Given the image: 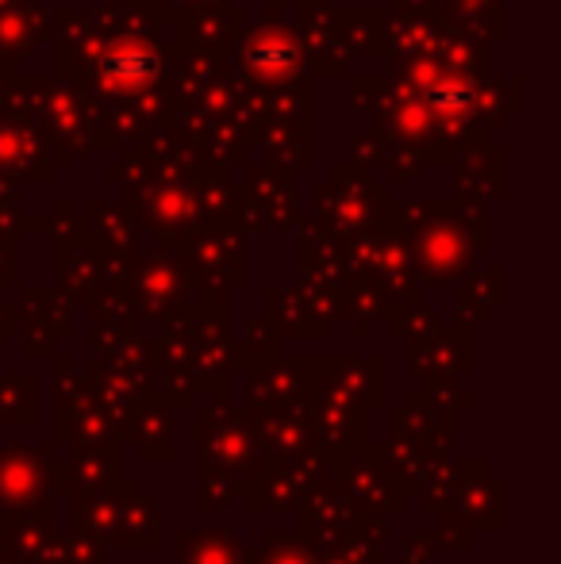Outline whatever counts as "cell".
Segmentation results:
<instances>
[{"mask_svg": "<svg viewBox=\"0 0 561 564\" xmlns=\"http://www.w3.org/2000/svg\"><path fill=\"white\" fill-rule=\"evenodd\" d=\"M54 442L31 446H0V514H28V511H54Z\"/></svg>", "mask_w": 561, "mask_h": 564, "instance_id": "277c9868", "label": "cell"}, {"mask_svg": "<svg viewBox=\"0 0 561 564\" xmlns=\"http://www.w3.org/2000/svg\"><path fill=\"white\" fill-rule=\"evenodd\" d=\"M239 564H255V561H250V553H247V550H242V561H239Z\"/></svg>", "mask_w": 561, "mask_h": 564, "instance_id": "603a6c76", "label": "cell"}, {"mask_svg": "<svg viewBox=\"0 0 561 564\" xmlns=\"http://www.w3.org/2000/svg\"><path fill=\"white\" fill-rule=\"evenodd\" d=\"M247 553L255 564H320V553L300 538V530H266L262 542Z\"/></svg>", "mask_w": 561, "mask_h": 564, "instance_id": "d6986e66", "label": "cell"}, {"mask_svg": "<svg viewBox=\"0 0 561 564\" xmlns=\"http://www.w3.org/2000/svg\"><path fill=\"white\" fill-rule=\"evenodd\" d=\"M0 434H4V426H0ZM0 446H4V442H0Z\"/></svg>", "mask_w": 561, "mask_h": 564, "instance_id": "cb8c5ba5", "label": "cell"}, {"mask_svg": "<svg viewBox=\"0 0 561 564\" xmlns=\"http://www.w3.org/2000/svg\"><path fill=\"white\" fill-rule=\"evenodd\" d=\"M112 545H120V550H158L162 545V514H158L154 499L147 496L142 484L120 491Z\"/></svg>", "mask_w": 561, "mask_h": 564, "instance_id": "4fadbf2b", "label": "cell"}, {"mask_svg": "<svg viewBox=\"0 0 561 564\" xmlns=\"http://www.w3.org/2000/svg\"><path fill=\"white\" fill-rule=\"evenodd\" d=\"M296 514H300V538H304L315 553L338 545L362 519H366V511L346 496L343 484H338L331 473L300 499Z\"/></svg>", "mask_w": 561, "mask_h": 564, "instance_id": "52a82bcc", "label": "cell"}, {"mask_svg": "<svg viewBox=\"0 0 561 564\" xmlns=\"http://www.w3.org/2000/svg\"><path fill=\"white\" fill-rule=\"evenodd\" d=\"M312 419H315V449L327 460L343 457V453H350L354 446H362L369 438V411L362 403L346 400L331 384H323L315 377V361H312Z\"/></svg>", "mask_w": 561, "mask_h": 564, "instance_id": "8992f818", "label": "cell"}, {"mask_svg": "<svg viewBox=\"0 0 561 564\" xmlns=\"http://www.w3.org/2000/svg\"><path fill=\"white\" fill-rule=\"evenodd\" d=\"M139 476L128 473V449H82L69 446V457H54L51 488L54 496H77V491H128L136 488Z\"/></svg>", "mask_w": 561, "mask_h": 564, "instance_id": "5b68a950", "label": "cell"}, {"mask_svg": "<svg viewBox=\"0 0 561 564\" xmlns=\"http://www.w3.org/2000/svg\"><path fill=\"white\" fill-rule=\"evenodd\" d=\"M454 507L473 530L500 534L508 530V480L493 473L488 460H462V484H457Z\"/></svg>", "mask_w": 561, "mask_h": 564, "instance_id": "9c48e42d", "label": "cell"}, {"mask_svg": "<svg viewBox=\"0 0 561 564\" xmlns=\"http://www.w3.org/2000/svg\"><path fill=\"white\" fill-rule=\"evenodd\" d=\"M0 564H15V561H12V557H8V553H4V550H0Z\"/></svg>", "mask_w": 561, "mask_h": 564, "instance_id": "7402d4cb", "label": "cell"}, {"mask_svg": "<svg viewBox=\"0 0 561 564\" xmlns=\"http://www.w3.org/2000/svg\"><path fill=\"white\" fill-rule=\"evenodd\" d=\"M193 434H196V465L193 468H224L250 480L258 460V434L247 408L231 400L193 403Z\"/></svg>", "mask_w": 561, "mask_h": 564, "instance_id": "6da1fadb", "label": "cell"}, {"mask_svg": "<svg viewBox=\"0 0 561 564\" xmlns=\"http://www.w3.org/2000/svg\"><path fill=\"white\" fill-rule=\"evenodd\" d=\"M58 522L54 511H28V514H0V542L15 564H28L54 538Z\"/></svg>", "mask_w": 561, "mask_h": 564, "instance_id": "9a60e30c", "label": "cell"}, {"mask_svg": "<svg viewBox=\"0 0 561 564\" xmlns=\"http://www.w3.org/2000/svg\"><path fill=\"white\" fill-rule=\"evenodd\" d=\"M312 395V361H270L266 369L250 372L247 415H262L281 403Z\"/></svg>", "mask_w": 561, "mask_h": 564, "instance_id": "7c38bea8", "label": "cell"}, {"mask_svg": "<svg viewBox=\"0 0 561 564\" xmlns=\"http://www.w3.org/2000/svg\"><path fill=\"white\" fill-rule=\"evenodd\" d=\"M196 476V491H193V511L196 514H212L219 507H227L231 499L242 496L247 480L239 473H224V468H193Z\"/></svg>", "mask_w": 561, "mask_h": 564, "instance_id": "ac0fdd59", "label": "cell"}, {"mask_svg": "<svg viewBox=\"0 0 561 564\" xmlns=\"http://www.w3.org/2000/svg\"><path fill=\"white\" fill-rule=\"evenodd\" d=\"M331 473V460L320 449H308L300 457H258L250 468V480L242 488L250 514H289L300 507V499Z\"/></svg>", "mask_w": 561, "mask_h": 564, "instance_id": "7a4b0ae2", "label": "cell"}, {"mask_svg": "<svg viewBox=\"0 0 561 564\" xmlns=\"http://www.w3.org/2000/svg\"><path fill=\"white\" fill-rule=\"evenodd\" d=\"M177 564H239L242 534L239 530H177Z\"/></svg>", "mask_w": 561, "mask_h": 564, "instance_id": "5bb4252c", "label": "cell"}, {"mask_svg": "<svg viewBox=\"0 0 561 564\" xmlns=\"http://www.w3.org/2000/svg\"><path fill=\"white\" fill-rule=\"evenodd\" d=\"M39 415V377L8 372L0 377V426H31Z\"/></svg>", "mask_w": 561, "mask_h": 564, "instance_id": "e0dca14e", "label": "cell"}, {"mask_svg": "<svg viewBox=\"0 0 561 564\" xmlns=\"http://www.w3.org/2000/svg\"><path fill=\"white\" fill-rule=\"evenodd\" d=\"M315 377L343 392L346 400L362 403L374 415L385 408V361L381 357H350V361H320Z\"/></svg>", "mask_w": 561, "mask_h": 564, "instance_id": "8fae6325", "label": "cell"}, {"mask_svg": "<svg viewBox=\"0 0 561 564\" xmlns=\"http://www.w3.org/2000/svg\"><path fill=\"white\" fill-rule=\"evenodd\" d=\"M434 534H439V550H473V545H477V530H473L470 522L454 511V507L439 511V527H434Z\"/></svg>", "mask_w": 561, "mask_h": 564, "instance_id": "ffe728a7", "label": "cell"}, {"mask_svg": "<svg viewBox=\"0 0 561 564\" xmlns=\"http://www.w3.org/2000/svg\"><path fill=\"white\" fill-rule=\"evenodd\" d=\"M116 426H120L123 449H136V457L147 460V465L177 460V442H173V434H177V408H170L162 395L147 392L139 400H131V408L123 411Z\"/></svg>", "mask_w": 561, "mask_h": 564, "instance_id": "ba28073f", "label": "cell"}, {"mask_svg": "<svg viewBox=\"0 0 561 564\" xmlns=\"http://www.w3.org/2000/svg\"><path fill=\"white\" fill-rule=\"evenodd\" d=\"M255 419V434H258V457H300V453L315 449V419H312V395L304 400L281 403L270 408Z\"/></svg>", "mask_w": 561, "mask_h": 564, "instance_id": "30bf717a", "label": "cell"}, {"mask_svg": "<svg viewBox=\"0 0 561 564\" xmlns=\"http://www.w3.org/2000/svg\"><path fill=\"white\" fill-rule=\"evenodd\" d=\"M116 503H120V491H77L69 496V530L85 534L89 542L112 545Z\"/></svg>", "mask_w": 561, "mask_h": 564, "instance_id": "2e32d148", "label": "cell"}, {"mask_svg": "<svg viewBox=\"0 0 561 564\" xmlns=\"http://www.w3.org/2000/svg\"><path fill=\"white\" fill-rule=\"evenodd\" d=\"M439 561V534L434 530H412L400 538V564H434Z\"/></svg>", "mask_w": 561, "mask_h": 564, "instance_id": "44dd1931", "label": "cell"}, {"mask_svg": "<svg viewBox=\"0 0 561 564\" xmlns=\"http://www.w3.org/2000/svg\"><path fill=\"white\" fill-rule=\"evenodd\" d=\"M331 476L343 484V491L362 507L366 514H400L408 507V496L400 491L397 476H392L389 460H385L381 442H362L350 453L331 460Z\"/></svg>", "mask_w": 561, "mask_h": 564, "instance_id": "3957f363", "label": "cell"}]
</instances>
